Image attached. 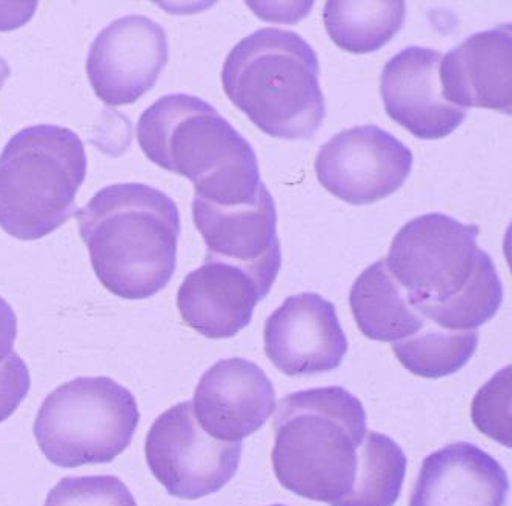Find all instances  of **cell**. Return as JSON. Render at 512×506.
I'll return each mask as SVG.
<instances>
[{
    "label": "cell",
    "instance_id": "1",
    "mask_svg": "<svg viewBox=\"0 0 512 506\" xmlns=\"http://www.w3.org/2000/svg\"><path fill=\"white\" fill-rule=\"evenodd\" d=\"M480 228L431 213L400 228L385 262L409 305L437 327L471 331L496 316L503 285L477 245Z\"/></svg>",
    "mask_w": 512,
    "mask_h": 506
},
{
    "label": "cell",
    "instance_id": "2",
    "mask_svg": "<svg viewBox=\"0 0 512 506\" xmlns=\"http://www.w3.org/2000/svg\"><path fill=\"white\" fill-rule=\"evenodd\" d=\"M76 216L94 273L114 296L150 299L171 282L180 214L168 194L145 184L110 185Z\"/></svg>",
    "mask_w": 512,
    "mask_h": 506
},
{
    "label": "cell",
    "instance_id": "3",
    "mask_svg": "<svg viewBox=\"0 0 512 506\" xmlns=\"http://www.w3.org/2000/svg\"><path fill=\"white\" fill-rule=\"evenodd\" d=\"M137 142L153 164L187 177L194 197L211 204H254L262 190L250 142L200 97H160L140 116Z\"/></svg>",
    "mask_w": 512,
    "mask_h": 506
},
{
    "label": "cell",
    "instance_id": "4",
    "mask_svg": "<svg viewBox=\"0 0 512 506\" xmlns=\"http://www.w3.org/2000/svg\"><path fill=\"white\" fill-rule=\"evenodd\" d=\"M273 468L285 490L336 506L356 482L366 433L362 402L342 387L283 397L274 422Z\"/></svg>",
    "mask_w": 512,
    "mask_h": 506
},
{
    "label": "cell",
    "instance_id": "5",
    "mask_svg": "<svg viewBox=\"0 0 512 506\" xmlns=\"http://www.w3.org/2000/svg\"><path fill=\"white\" fill-rule=\"evenodd\" d=\"M316 51L300 34L262 28L228 54L222 84L228 99L268 136L313 139L326 117Z\"/></svg>",
    "mask_w": 512,
    "mask_h": 506
},
{
    "label": "cell",
    "instance_id": "6",
    "mask_svg": "<svg viewBox=\"0 0 512 506\" xmlns=\"http://www.w3.org/2000/svg\"><path fill=\"white\" fill-rule=\"evenodd\" d=\"M87 167L84 142L68 128L33 125L14 134L0 154L2 230L37 240L67 224Z\"/></svg>",
    "mask_w": 512,
    "mask_h": 506
},
{
    "label": "cell",
    "instance_id": "7",
    "mask_svg": "<svg viewBox=\"0 0 512 506\" xmlns=\"http://www.w3.org/2000/svg\"><path fill=\"white\" fill-rule=\"evenodd\" d=\"M140 413L136 397L110 377H77L42 403L34 437L53 465L113 462L130 447Z\"/></svg>",
    "mask_w": 512,
    "mask_h": 506
},
{
    "label": "cell",
    "instance_id": "8",
    "mask_svg": "<svg viewBox=\"0 0 512 506\" xmlns=\"http://www.w3.org/2000/svg\"><path fill=\"white\" fill-rule=\"evenodd\" d=\"M242 442H223L205 433L193 403L160 414L145 440L153 476L171 496L196 500L222 490L239 470Z\"/></svg>",
    "mask_w": 512,
    "mask_h": 506
},
{
    "label": "cell",
    "instance_id": "9",
    "mask_svg": "<svg viewBox=\"0 0 512 506\" xmlns=\"http://www.w3.org/2000/svg\"><path fill=\"white\" fill-rule=\"evenodd\" d=\"M413 164V153L393 134L363 125L322 145L314 168L322 187L346 204L370 205L403 187Z\"/></svg>",
    "mask_w": 512,
    "mask_h": 506
},
{
    "label": "cell",
    "instance_id": "10",
    "mask_svg": "<svg viewBox=\"0 0 512 506\" xmlns=\"http://www.w3.org/2000/svg\"><path fill=\"white\" fill-rule=\"evenodd\" d=\"M168 57L167 31L150 17L130 14L97 34L88 51V79L104 104L131 105L156 85Z\"/></svg>",
    "mask_w": 512,
    "mask_h": 506
},
{
    "label": "cell",
    "instance_id": "11",
    "mask_svg": "<svg viewBox=\"0 0 512 506\" xmlns=\"http://www.w3.org/2000/svg\"><path fill=\"white\" fill-rule=\"evenodd\" d=\"M193 219L207 244L205 259L243 268L268 296L282 267L276 204L268 188L263 185L254 204L231 207L194 197Z\"/></svg>",
    "mask_w": 512,
    "mask_h": 506
},
{
    "label": "cell",
    "instance_id": "12",
    "mask_svg": "<svg viewBox=\"0 0 512 506\" xmlns=\"http://www.w3.org/2000/svg\"><path fill=\"white\" fill-rule=\"evenodd\" d=\"M268 359L286 376L328 373L348 351L336 307L317 293L288 297L265 322Z\"/></svg>",
    "mask_w": 512,
    "mask_h": 506
},
{
    "label": "cell",
    "instance_id": "13",
    "mask_svg": "<svg viewBox=\"0 0 512 506\" xmlns=\"http://www.w3.org/2000/svg\"><path fill=\"white\" fill-rule=\"evenodd\" d=\"M191 403L205 433L223 442H242L276 410V390L256 363L222 359L203 374Z\"/></svg>",
    "mask_w": 512,
    "mask_h": 506
},
{
    "label": "cell",
    "instance_id": "14",
    "mask_svg": "<svg viewBox=\"0 0 512 506\" xmlns=\"http://www.w3.org/2000/svg\"><path fill=\"white\" fill-rule=\"evenodd\" d=\"M440 60L439 51L408 47L383 68L380 94L386 113L417 139H445L468 116L443 97Z\"/></svg>",
    "mask_w": 512,
    "mask_h": 506
},
{
    "label": "cell",
    "instance_id": "15",
    "mask_svg": "<svg viewBox=\"0 0 512 506\" xmlns=\"http://www.w3.org/2000/svg\"><path fill=\"white\" fill-rule=\"evenodd\" d=\"M440 85L449 104L512 113V28L499 25L466 37L440 60Z\"/></svg>",
    "mask_w": 512,
    "mask_h": 506
},
{
    "label": "cell",
    "instance_id": "16",
    "mask_svg": "<svg viewBox=\"0 0 512 506\" xmlns=\"http://www.w3.org/2000/svg\"><path fill=\"white\" fill-rule=\"evenodd\" d=\"M265 297L248 271L205 259L180 285L177 308L183 322L202 336L230 339L250 325L257 303Z\"/></svg>",
    "mask_w": 512,
    "mask_h": 506
},
{
    "label": "cell",
    "instance_id": "17",
    "mask_svg": "<svg viewBox=\"0 0 512 506\" xmlns=\"http://www.w3.org/2000/svg\"><path fill=\"white\" fill-rule=\"evenodd\" d=\"M505 468L479 447L451 443L423 460L409 506H506Z\"/></svg>",
    "mask_w": 512,
    "mask_h": 506
},
{
    "label": "cell",
    "instance_id": "18",
    "mask_svg": "<svg viewBox=\"0 0 512 506\" xmlns=\"http://www.w3.org/2000/svg\"><path fill=\"white\" fill-rule=\"evenodd\" d=\"M350 307L362 334L377 342L408 339L426 323L425 317L409 305L385 259L373 263L357 277L350 291Z\"/></svg>",
    "mask_w": 512,
    "mask_h": 506
},
{
    "label": "cell",
    "instance_id": "19",
    "mask_svg": "<svg viewBox=\"0 0 512 506\" xmlns=\"http://www.w3.org/2000/svg\"><path fill=\"white\" fill-rule=\"evenodd\" d=\"M405 2H326L323 22L334 44L348 53H376L402 30Z\"/></svg>",
    "mask_w": 512,
    "mask_h": 506
},
{
    "label": "cell",
    "instance_id": "20",
    "mask_svg": "<svg viewBox=\"0 0 512 506\" xmlns=\"http://www.w3.org/2000/svg\"><path fill=\"white\" fill-rule=\"evenodd\" d=\"M479 345V331H449L426 320L422 330L393 343V351L409 373L440 379L462 370Z\"/></svg>",
    "mask_w": 512,
    "mask_h": 506
},
{
    "label": "cell",
    "instance_id": "21",
    "mask_svg": "<svg viewBox=\"0 0 512 506\" xmlns=\"http://www.w3.org/2000/svg\"><path fill=\"white\" fill-rule=\"evenodd\" d=\"M408 459L385 434L366 433L360 447L356 482L336 506H394L402 493Z\"/></svg>",
    "mask_w": 512,
    "mask_h": 506
},
{
    "label": "cell",
    "instance_id": "22",
    "mask_svg": "<svg viewBox=\"0 0 512 506\" xmlns=\"http://www.w3.org/2000/svg\"><path fill=\"white\" fill-rule=\"evenodd\" d=\"M511 376V367L499 371L480 388L471 407L477 430L506 448L512 447Z\"/></svg>",
    "mask_w": 512,
    "mask_h": 506
},
{
    "label": "cell",
    "instance_id": "23",
    "mask_svg": "<svg viewBox=\"0 0 512 506\" xmlns=\"http://www.w3.org/2000/svg\"><path fill=\"white\" fill-rule=\"evenodd\" d=\"M45 506H137L119 477H64L50 491Z\"/></svg>",
    "mask_w": 512,
    "mask_h": 506
},
{
    "label": "cell",
    "instance_id": "24",
    "mask_svg": "<svg viewBox=\"0 0 512 506\" xmlns=\"http://www.w3.org/2000/svg\"><path fill=\"white\" fill-rule=\"evenodd\" d=\"M31 388L30 371L19 354L0 363V423L10 419Z\"/></svg>",
    "mask_w": 512,
    "mask_h": 506
},
{
    "label": "cell",
    "instance_id": "25",
    "mask_svg": "<svg viewBox=\"0 0 512 506\" xmlns=\"http://www.w3.org/2000/svg\"><path fill=\"white\" fill-rule=\"evenodd\" d=\"M17 336V317L10 303L0 296V363L13 353Z\"/></svg>",
    "mask_w": 512,
    "mask_h": 506
},
{
    "label": "cell",
    "instance_id": "26",
    "mask_svg": "<svg viewBox=\"0 0 512 506\" xmlns=\"http://www.w3.org/2000/svg\"><path fill=\"white\" fill-rule=\"evenodd\" d=\"M36 2L31 4H2L0 5V31L14 30L22 27L31 19L36 11Z\"/></svg>",
    "mask_w": 512,
    "mask_h": 506
},
{
    "label": "cell",
    "instance_id": "27",
    "mask_svg": "<svg viewBox=\"0 0 512 506\" xmlns=\"http://www.w3.org/2000/svg\"><path fill=\"white\" fill-rule=\"evenodd\" d=\"M11 70L8 67L7 60L4 57H0V90L4 87L8 77H10Z\"/></svg>",
    "mask_w": 512,
    "mask_h": 506
},
{
    "label": "cell",
    "instance_id": "28",
    "mask_svg": "<svg viewBox=\"0 0 512 506\" xmlns=\"http://www.w3.org/2000/svg\"><path fill=\"white\" fill-rule=\"evenodd\" d=\"M273 506H283V505H273Z\"/></svg>",
    "mask_w": 512,
    "mask_h": 506
}]
</instances>
